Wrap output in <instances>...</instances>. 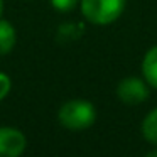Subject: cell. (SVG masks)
<instances>
[{"label": "cell", "instance_id": "8992f818", "mask_svg": "<svg viewBox=\"0 0 157 157\" xmlns=\"http://www.w3.org/2000/svg\"><path fill=\"white\" fill-rule=\"evenodd\" d=\"M15 46V29L9 21H0V56L9 54Z\"/></svg>", "mask_w": 157, "mask_h": 157}, {"label": "cell", "instance_id": "6da1fadb", "mask_svg": "<svg viewBox=\"0 0 157 157\" xmlns=\"http://www.w3.org/2000/svg\"><path fill=\"white\" fill-rule=\"evenodd\" d=\"M59 122L69 130H85L93 125L96 110L86 100H69L59 108Z\"/></svg>", "mask_w": 157, "mask_h": 157}, {"label": "cell", "instance_id": "9c48e42d", "mask_svg": "<svg viewBox=\"0 0 157 157\" xmlns=\"http://www.w3.org/2000/svg\"><path fill=\"white\" fill-rule=\"evenodd\" d=\"M10 91V78L4 73H0V101L5 98Z\"/></svg>", "mask_w": 157, "mask_h": 157}, {"label": "cell", "instance_id": "30bf717a", "mask_svg": "<svg viewBox=\"0 0 157 157\" xmlns=\"http://www.w3.org/2000/svg\"><path fill=\"white\" fill-rule=\"evenodd\" d=\"M145 157H157V150H154V152H149Z\"/></svg>", "mask_w": 157, "mask_h": 157}, {"label": "cell", "instance_id": "3957f363", "mask_svg": "<svg viewBox=\"0 0 157 157\" xmlns=\"http://www.w3.org/2000/svg\"><path fill=\"white\" fill-rule=\"evenodd\" d=\"M117 95L125 105H139L149 98V88L139 78H125L117 86Z\"/></svg>", "mask_w": 157, "mask_h": 157}, {"label": "cell", "instance_id": "8fae6325", "mask_svg": "<svg viewBox=\"0 0 157 157\" xmlns=\"http://www.w3.org/2000/svg\"><path fill=\"white\" fill-rule=\"evenodd\" d=\"M2 10H4V2L0 0V15H2Z\"/></svg>", "mask_w": 157, "mask_h": 157}, {"label": "cell", "instance_id": "5b68a950", "mask_svg": "<svg viewBox=\"0 0 157 157\" xmlns=\"http://www.w3.org/2000/svg\"><path fill=\"white\" fill-rule=\"evenodd\" d=\"M142 73L145 81L150 86L157 88V46L149 49V52L145 54L142 61Z\"/></svg>", "mask_w": 157, "mask_h": 157}, {"label": "cell", "instance_id": "277c9868", "mask_svg": "<svg viewBox=\"0 0 157 157\" xmlns=\"http://www.w3.org/2000/svg\"><path fill=\"white\" fill-rule=\"evenodd\" d=\"M24 149V133L10 127H0V157H19Z\"/></svg>", "mask_w": 157, "mask_h": 157}, {"label": "cell", "instance_id": "7a4b0ae2", "mask_svg": "<svg viewBox=\"0 0 157 157\" xmlns=\"http://www.w3.org/2000/svg\"><path fill=\"white\" fill-rule=\"evenodd\" d=\"M125 0H81V12L91 24L106 25L122 15Z\"/></svg>", "mask_w": 157, "mask_h": 157}, {"label": "cell", "instance_id": "ba28073f", "mask_svg": "<svg viewBox=\"0 0 157 157\" xmlns=\"http://www.w3.org/2000/svg\"><path fill=\"white\" fill-rule=\"evenodd\" d=\"M51 4L54 9L61 12H68V10H73L78 4V0H51Z\"/></svg>", "mask_w": 157, "mask_h": 157}, {"label": "cell", "instance_id": "52a82bcc", "mask_svg": "<svg viewBox=\"0 0 157 157\" xmlns=\"http://www.w3.org/2000/svg\"><path fill=\"white\" fill-rule=\"evenodd\" d=\"M142 133L150 144H157V108H154L142 122Z\"/></svg>", "mask_w": 157, "mask_h": 157}]
</instances>
